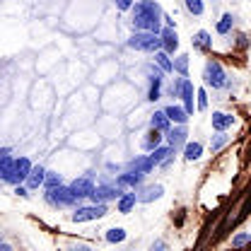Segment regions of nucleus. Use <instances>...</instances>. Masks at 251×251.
Segmentation results:
<instances>
[{"label": "nucleus", "mask_w": 251, "mask_h": 251, "mask_svg": "<svg viewBox=\"0 0 251 251\" xmlns=\"http://www.w3.org/2000/svg\"><path fill=\"white\" fill-rule=\"evenodd\" d=\"M133 27L135 31H159V20H162V10L155 0H138L133 7Z\"/></svg>", "instance_id": "obj_1"}, {"label": "nucleus", "mask_w": 251, "mask_h": 251, "mask_svg": "<svg viewBox=\"0 0 251 251\" xmlns=\"http://www.w3.org/2000/svg\"><path fill=\"white\" fill-rule=\"evenodd\" d=\"M128 46L135 49V51H148V53H155L162 49V36L159 31H143L138 29L130 39H128Z\"/></svg>", "instance_id": "obj_2"}, {"label": "nucleus", "mask_w": 251, "mask_h": 251, "mask_svg": "<svg viewBox=\"0 0 251 251\" xmlns=\"http://www.w3.org/2000/svg\"><path fill=\"white\" fill-rule=\"evenodd\" d=\"M46 201L53 205V208H68V205H75L80 198L73 193L70 186H53V188H46Z\"/></svg>", "instance_id": "obj_3"}, {"label": "nucleus", "mask_w": 251, "mask_h": 251, "mask_svg": "<svg viewBox=\"0 0 251 251\" xmlns=\"http://www.w3.org/2000/svg\"><path fill=\"white\" fill-rule=\"evenodd\" d=\"M203 80H205V85L213 87V90L227 87V73H225V68H222L218 61L205 63V68H203Z\"/></svg>", "instance_id": "obj_4"}, {"label": "nucleus", "mask_w": 251, "mask_h": 251, "mask_svg": "<svg viewBox=\"0 0 251 251\" xmlns=\"http://www.w3.org/2000/svg\"><path fill=\"white\" fill-rule=\"evenodd\" d=\"M109 213L106 203H94V205H82V208H75L73 213V222H90V220H101Z\"/></svg>", "instance_id": "obj_5"}, {"label": "nucleus", "mask_w": 251, "mask_h": 251, "mask_svg": "<svg viewBox=\"0 0 251 251\" xmlns=\"http://www.w3.org/2000/svg\"><path fill=\"white\" fill-rule=\"evenodd\" d=\"M121 196V186L119 184H101V186H94L92 198L94 203H106V201H116Z\"/></svg>", "instance_id": "obj_6"}, {"label": "nucleus", "mask_w": 251, "mask_h": 251, "mask_svg": "<svg viewBox=\"0 0 251 251\" xmlns=\"http://www.w3.org/2000/svg\"><path fill=\"white\" fill-rule=\"evenodd\" d=\"M162 73H164V70H162L157 63L148 68V77H150V92H148V99H150V101H157L159 94H162V80H164Z\"/></svg>", "instance_id": "obj_7"}, {"label": "nucleus", "mask_w": 251, "mask_h": 251, "mask_svg": "<svg viewBox=\"0 0 251 251\" xmlns=\"http://www.w3.org/2000/svg\"><path fill=\"white\" fill-rule=\"evenodd\" d=\"M143 176L145 174H140V172H135V169H128V172H124V174H119L116 176V184L121 188H140V184H143Z\"/></svg>", "instance_id": "obj_8"}, {"label": "nucleus", "mask_w": 251, "mask_h": 251, "mask_svg": "<svg viewBox=\"0 0 251 251\" xmlns=\"http://www.w3.org/2000/svg\"><path fill=\"white\" fill-rule=\"evenodd\" d=\"M193 82L188 80V77H181V85H179V94L176 97H181V101H184V109L188 111V116H193Z\"/></svg>", "instance_id": "obj_9"}, {"label": "nucleus", "mask_w": 251, "mask_h": 251, "mask_svg": "<svg viewBox=\"0 0 251 251\" xmlns=\"http://www.w3.org/2000/svg\"><path fill=\"white\" fill-rule=\"evenodd\" d=\"M159 36H162V49L172 56V53H176V49H179V36H176V29L174 27H164V29H159Z\"/></svg>", "instance_id": "obj_10"}, {"label": "nucleus", "mask_w": 251, "mask_h": 251, "mask_svg": "<svg viewBox=\"0 0 251 251\" xmlns=\"http://www.w3.org/2000/svg\"><path fill=\"white\" fill-rule=\"evenodd\" d=\"M135 203H138V193H135L133 188H128V193H121V196L116 198V210H119L121 215H128V213L135 208Z\"/></svg>", "instance_id": "obj_11"}, {"label": "nucleus", "mask_w": 251, "mask_h": 251, "mask_svg": "<svg viewBox=\"0 0 251 251\" xmlns=\"http://www.w3.org/2000/svg\"><path fill=\"white\" fill-rule=\"evenodd\" d=\"M70 188H73V193H75L77 198H90V196H92V191H94V184H92V179L80 176V179L70 181Z\"/></svg>", "instance_id": "obj_12"}, {"label": "nucleus", "mask_w": 251, "mask_h": 251, "mask_svg": "<svg viewBox=\"0 0 251 251\" xmlns=\"http://www.w3.org/2000/svg\"><path fill=\"white\" fill-rule=\"evenodd\" d=\"M44 179H46V169L34 164L29 169V174H27V179H25V184H27V188H39L44 186Z\"/></svg>", "instance_id": "obj_13"}, {"label": "nucleus", "mask_w": 251, "mask_h": 251, "mask_svg": "<svg viewBox=\"0 0 251 251\" xmlns=\"http://www.w3.org/2000/svg\"><path fill=\"white\" fill-rule=\"evenodd\" d=\"M169 135H167V140H169V145L176 150V148H181V145H186V128H184V124H179L176 128H169L167 130Z\"/></svg>", "instance_id": "obj_14"}, {"label": "nucleus", "mask_w": 251, "mask_h": 251, "mask_svg": "<svg viewBox=\"0 0 251 251\" xmlns=\"http://www.w3.org/2000/svg\"><path fill=\"white\" fill-rule=\"evenodd\" d=\"M162 193H164V186H159V184L140 188V191H138V203H152L157 198H162Z\"/></svg>", "instance_id": "obj_15"}, {"label": "nucleus", "mask_w": 251, "mask_h": 251, "mask_svg": "<svg viewBox=\"0 0 251 251\" xmlns=\"http://www.w3.org/2000/svg\"><path fill=\"white\" fill-rule=\"evenodd\" d=\"M213 128L215 130H227V128H232L234 126V116L232 114H225V111H213Z\"/></svg>", "instance_id": "obj_16"}, {"label": "nucleus", "mask_w": 251, "mask_h": 251, "mask_svg": "<svg viewBox=\"0 0 251 251\" xmlns=\"http://www.w3.org/2000/svg\"><path fill=\"white\" fill-rule=\"evenodd\" d=\"M164 111H167V116H169L172 124H186L188 121V111L184 106H179V104H172V106H167Z\"/></svg>", "instance_id": "obj_17"}, {"label": "nucleus", "mask_w": 251, "mask_h": 251, "mask_svg": "<svg viewBox=\"0 0 251 251\" xmlns=\"http://www.w3.org/2000/svg\"><path fill=\"white\" fill-rule=\"evenodd\" d=\"M150 126H152V128H157V130H162V133H167V130L172 128V121H169L167 111L162 109V111H155V114H152V119H150Z\"/></svg>", "instance_id": "obj_18"}, {"label": "nucleus", "mask_w": 251, "mask_h": 251, "mask_svg": "<svg viewBox=\"0 0 251 251\" xmlns=\"http://www.w3.org/2000/svg\"><path fill=\"white\" fill-rule=\"evenodd\" d=\"M31 167H34V164H31L27 157H17V159H15V176H17V184L27 179V174H29Z\"/></svg>", "instance_id": "obj_19"}, {"label": "nucleus", "mask_w": 251, "mask_h": 251, "mask_svg": "<svg viewBox=\"0 0 251 251\" xmlns=\"http://www.w3.org/2000/svg\"><path fill=\"white\" fill-rule=\"evenodd\" d=\"M130 169H135V172H140V174H148V172L155 169V164H152L150 155H145V157H135V159L130 162Z\"/></svg>", "instance_id": "obj_20"}, {"label": "nucleus", "mask_w": 251, "mask_h": 251, "mask_svg": "<svg viewBox=\"0 0 251 251\" xmlns=\"http://www.w3.org/2000/svg\"><path fill=\"white\" fill-rule=\"evenodd\" d=\"M155 63L164 70V73H174V61L169 58V53L164 51V49H159V51H155Z\"/></svg>", "instance_id": "obj_21"}, {"label": "nucleus", "mask_w": 251, "mask_h": 251, "mask_svg": "<svg viewBox=\"0 0 251 251\" xmlns=\"http://www.w3.org/2000/svg\"><path fill=\"white\" fill-rule=\"evenodd\" d=\"M201 155H203V145L201 143H188L186 140V145H184V157H186L188 162H193V159H201Z\"/></svg>", "instance_id": "obj_22"}, {"label": "nucleus", "mask_w": 251, "mask_h": 251, "mask_svg": "<svg viewBox=\"0 0 251 251\" xmlns=\"http://www.w3.org/2000/svg\"><path fill=\"white\" fill-rule=\"evenodd\" d=\"M210 46H213V39H210L208 31H198V34L193 36V49H198V51H208Z\"/></svg>", "instance_id": "obj_23"}, {"label": "nucleus", "mask_w": 251, "mask_h": 251, "mask_svg": "<svg viewBox=\"0 0 251 251\" xmlns=\"http://www.w3.org/2000/svg\"><path fill=\"white\" fill-rule=\"evenodd\" d=\"M159 133H162V130H157V128H152V130L148 133V138L143 140V148H145L148 152H150V150H155L157 145L162 143V135H159Z\"/></svg>", "instance_id": "obj_24"}, {"label": "nucleus", "mask_w": 251, "mask_h": 251, "mask_svg": "<svg viewBox=\"0 0 251 251\" xmlns=\"http://www.w3.org/2000/svg\"><path fill=\"white\" fill-rule=\"evenodd\" d=\"M124 239H126V229L124 227H111V229H106V242L119 244V242H124Z\"/></svg>", "instance_id": "obj_25"}, {"label": "nucleus", "mask_w": 251, "mask_h": 251, "mask_svg": "<svg viewBox=\"0 0 251 251\" xmlns=\"http://www.w3.org/2000/svg\"><path fill=\"white\" fill-rule=\"evenodd\" d=\"M184 5H186V10L191 15H196V17H201L203 12H205V5H203V0H184Z\"/></svg>", "instance_id": "obj_26"}, {"label": "nucleus", "mask_w": 251, "mask_h": 251, "mask_svg": "<svg viewBox=\"0 0 251 251\" xmlns=\"http://www.w3.org/2000/svg\"><path fill=\"white\" fill-rule=\"evenodd\" d=\"M227 140H229V138L225 135V130H218V135L210 140V150H213V152H220V150L227 145Z\"/></svg>", "instance_id": "obj_27"}, {"label": "nucleus", "mask_w": 251, "mask_h": 251, "mask_svg": "<svg viewBox=\"0 0 251 251\" xmlns=\"http://www.w3.org/2000/svg\"><path fill=\"white\" fill-rule=\"evenodd\" d=\"M232 27H234V17L227 12V15H222V20L218 22V34H229Z\"/></svg>", "instance_id": "obj_28"}, {"label": "nucleus", "mask_w": 251, "mask_h": 251, "mask_svg": "<svg viewBox=\"0 0 251 251\" xmlns=\"http://www.w3.org/2000/svg\"><path fill=\"white\" fill-rule=\"evenodd\" d=\"M174 73H179V75H188V56H179V58H174Z\"/></svg>", "instance_id": "obj_29"}, {"label": "nucleus", "mask_w": 251, "mask_h": 251, "mask_svg": "<svg viewBox=\"0 0 251 251\" xmlns=\"http://www.w3.org/2000/svg\"><path fill=\"white\" fill-rule=\"evenodd\" d=\"M61 174L56 172H46V179H44V188H53V186H61Z\"/></svg>", "instance_id": "obj_30"}, {"label": "nucleus", "mask_w": 251, "mask_h": 251, "mask_svg": "<svg viewBox=\"0 0 251 251\" xmlns=\"http://www.w3.org/2000/svg\"><path fill=\"white\" fill-rule=\"evenodd\" d=\"M196 97H198V104H196V106H198L201 111H205V109H208V94H205V90H203V87L196 90Z\"/></svg>", "instance_id": "obj_31"}, {"label": "nucleus", "mask_w": 251, "mask_h": 251, "mask_svg": "<svg viewBox=\"0 0 251 251\" xmlns=\"http://www.w3.org/2000/svg\"><path fill=\"white\" fill-rule=\"evenodd\" d=\"M247 242H251V232H247V234H239V237H234V239H232V247H244Z\"/></svg>", "instance_id": "obj_32"}, {"label": "nucleus", "mask_w": 251, "mask_h": 251, "mask_svg": "<svg viewBox=\"0 0 251 251\" xmlns=\"http://www.w3.org/2000/svg\"><path fill=\"white\" fill-rule=\"evenodd\" d=\"M114 2H116L119 10H130L133 7V0H114Z\"/></svg>", "instance_id": "obj_33"}, {"label": "nucleus", "mask_w": 251, "mask_h": 251, "mask_svg": "<svg viewBox=\"0 0 251 251\" xmlns=\"http://www.w3.org/2000/svg\"><path fill=\"white\" fill-rule=\"evenodd\" d=\"M10 162V157L7 155H0V174H2V169H5V164Z\"/></svg>", "instance_id": "obj_34"}, {"label": "nucleus", "mask_w": 251, "mask_h": 251, "mask_svg": "<svg viewBox=\"0 0 251 251\" xmlns=\"http://www.w3.org/2000/svg\"><path fill=\"white\" fill-rule=\"evenodd\" d=\"M0 249H2V251H10V244H5V242H0Z\"/></svg>", "instance_id": "obj_35"}]
</instances>
